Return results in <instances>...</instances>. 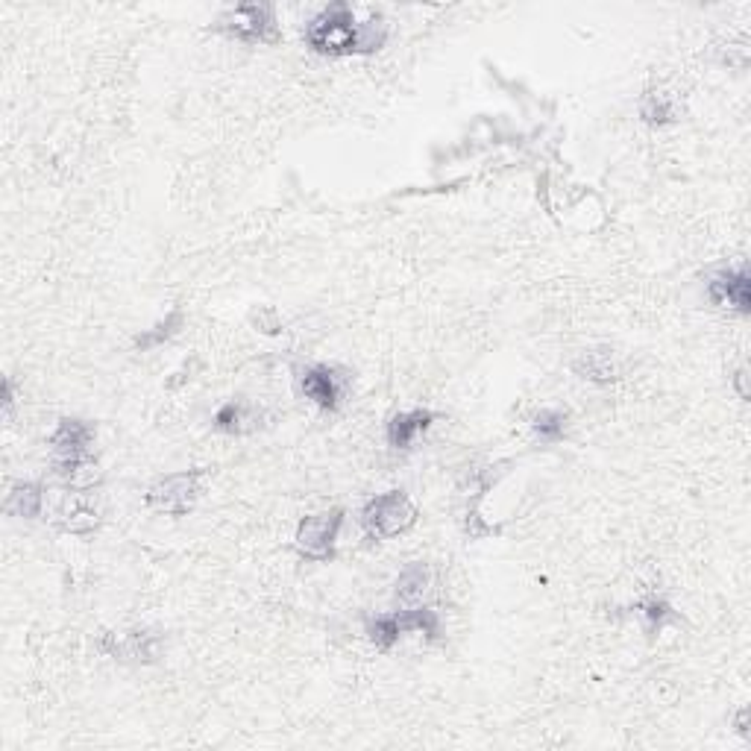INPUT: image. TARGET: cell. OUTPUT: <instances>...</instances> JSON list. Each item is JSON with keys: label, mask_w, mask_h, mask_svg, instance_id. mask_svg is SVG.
I'll list each match as a JSON object with an SVG mask.
<instances>
[{"label": "cell", "mask_w": 751, "mask_h": 751, "mask_svg": "<svg viewBox=\"0 0 751 751\" xmlns=\"http://www.w3.org/2000/svg\"><path fill=\"white\" fill-rule=\"evenodd\" d=\"M12 405H15V394H12V379L3 382V411L12 414Z\"/></svg>", "instance_id": "cell-22"}, {"label": "cell", "mask_w": 751, "mask_h": 751, "mask_svg": "<svg viewBox=\"0 0 751 751\" xmlns=\"http://www.w3.org/2000/svg\"><path fill=\"white\" fill-rule=\"evenodd\" d=\"M244 423H247V408H244V402H238V399L223 402L221 408H218V414H215V429H221L226 435L241 432Z\"/></svg>", "instance_id": "cell-20"}, {"label": "cell", "mask_w": 751, "mask_h": 751, "mask_svg": "<svg viewBox=\"0 0 751 751\" xmlns=\"http://www.w3.org/2000/svg\"><path fill=\"white\" fill-rule=\"evenodd\" d=\"M707 297L710 303L716 306H731L740 314H749L751 311V282H749V267H728V270H719L716 276H710L707 282Z\"/></svg>", "instance_id": "cell-8"}, {"label": "cell", "mask_w": 751, "mask_h": 751, "mask_svg": "<svg viewBox=\"0 0 751 751\" xmlns=\"http://www.w3.org/2000/svg\"><path fill=\"white\" fill-rule=\"evenodd\" d=\"M297 388L323 411H335L344 397V379L329 364H306L297 370Z\"/></svg>", "instance_id": "cell-7"}, {"label": "cell", "mask_w": 751, "mask_h": 751, "mask_svg": "<svg viewBox=\"0 0 751 751\" xmlns=\"http://www.w3.org/2000/svg\"><path fill=\"white\" fill-rule=\"evenodd\" d=\"M573 370L581 379H587L593 385H611V382H617L619 376H622L619 358L611 347H590V350H584L573 361Z\"/></svg>", "instance_id": "cell-10"}, {"label": "cell", "mask_w": 751, "mask_h": 751, "mask_svg": "<svg viewBox=\"0 0 751 751\" xmlns=\"http://www.w3.org/2000/svg\"><path fill=\"white\" fill-rule=\"evenodd\" d=\"M42 505H45V487L36 485V482H18L6 499V511L15 517H24V520L39 517Z\"/></svg>", "instance_id": "cell-14"}, {"label": "cell", "mask_w": 751, "mask_h": 751, "mask_svg": "<svg viewBox=\"0 0 751 751\" xmlns=\"http://www.w3.org/2000/svg\"><path fill=\"white\" fill-rule=\"evenodd\" d=\"M56 523L62 531H71V534H86V531L97 529V511L89 505V499L83 493H74L62 502L59 514H56Z\"/></svg>", "instance_id": "cell-12"}, {"label": "cell", "mask_w": 751, "mask_h": 751, "mask_svg": "<svg viewBox=\"0 0 751 751\" xmlns=\"http://www.w3.org/2000/svg\"><path fill=\"white\" fill-rule=\"evenodd\" d=\"M414 523H417V508L402 490L379 493L361 508V526L376 540L397 537L402 531L411 529Z\"/></svg>", "instance_id": "cell-3"}, {"label": "cell", "mask_w": 751, "mask_h": 751, "mask_svg": "<svg viewBox=\"0 0 751 751\" xmlns=\"http://www.w3.org/2000/svg\"><path fill=\"white\" fill-rule=\"evenodd\" d=\"M159 643L162 637L156 631H147V628H135V631H127V634H106L100 640V649L112 658H121V661H138V663H153L156 655H159Z\"/></svg>", "instance_id": "cell-9"}, {"label": "cell", "mask_w": 751, "mask_h": 751, "mask_svg": "<svg viewBox=\"0 0 751 751\" xmlns=\"http://www.w3.org/2000/svg\"><path fill=\"white\" fill-rule=\"evenodd\" d=\"M182 309H174L162 323H156L153 329H144L141 335H135V341H133V347L135 350H153V347H159V344H165L168 338H174L177 335L179 329H182Z\"/></svg>", "instance_id": "cell-18"}, {"label": "cell", "mask_w": 751, "mask_h": 751, "mask_svg": "<svg viewBox=\"0 0 751 751\" xmlns=\"http://www.w3.org/2000/svg\"><path fill=\"white\" fill-rule=\"evenodd\" d=\"M253 323L262 329V332H267V335H276L279 329H282V320L276 317V311L273 309H259V314H253Z\"/></svg>", "instance_id": "cell-21"}, {"label": "cell", "mask_w": 751, "mask_h": 751, "mask_svg": "<svg viewBox=\"0 0 751 751\" xmlns=\"http://www.w3.org/2000/svg\"><path fill=\"white\" fill-rule=\"evenodd\" d=\"M341 526H344V511L341 508H332V511H320V514H311L306 517L300 526H297V549L303 558L309 561H332L335 558V543H338V534H341Z\"/></svg>", "instance_id": "cell-6"}, {"label": "cell", "mask_w": 751, "mask_h": 751, "mask_svg": "<svg viewBox=\"0 0 751 751\" xmlns=\"http://www.w3.org/2000/svg\"><path fill=\"white\" fill-rule=\"evenodd\" d=\"M435 423V411L429 408H414V411H399L388 423V443L394 449H408L420 432H426Z\"/></svg>", "instance_id": "cell-11"}, {"label": "cell", "mask_w": 751, "mask_h": 751, "mask_svg": "<svg viewBox=\"0 0 751 751\" xmlns=\"http://www.w3.org/2000/svg\"><path fill=\"white\" fill-rule=\"evenodd\" d=\"M215 30L247 45L276 42V15H273V6L267 3H241L223 12L215 21Z\"/></svg>", "instance_id": "cell-4"}, {"label": "cell", "mask_w": 751, "mask_h": 751, "mask_svg": "<svg viewBox=\"0 0 751 751\" xmlns=\"http://www.w3.org/2000/svg\"><path fill=\"white\" fill-rule=\"evenodd\" d=\"M429 587H432V570H429V564L411 561L397 578V599L399 602H405V605H414V602H420V599L429 593Z\"/></svg>", "instance_id": "cell-13"}, {"label": "cell", "mask_w": 751, "mask_h": 751, "mask_svg": "<svg viewBox=\"0 0 751 751\" xmlns=\"http://www.w3.org/2000/svg\"><path fill=\"white\" fill-rule=\"evenodd\" d=\"M388 24L376 12L370 21L358 24L350 3H332L320 15H314L306 30V42L320 56H353V53H373L385 45Z\"/></svg>", "instance_id": "cell-1"}, {"label": "cell", "mask_w": 751, "mask_h": 751, "mask_svg": "<svg viewBox=\"0 0 751 751\" xmlns=\"http://www.w3.org/2000/svg\"><path fill=\"white\" fill-rule=\"evenodd\" d=\"M637 611L643 614V619H646V625H649V631H652V634H658L666 622H675L672 605H669L666 599H661V596H655V593H652V596H646L643 602H637Z\"/></svg>", "instance_id": "cell-19"}, {"label": "cell", "mask_w": 751, "mask_h": 751, "mask_svg": "<svg viewBox=\"0 0 751 751\" xmlns=\"http://www.w3.org/2000/svg\"><path fill=\"white\" fill-rule=\"evenodd\" d=\"M531 429L543 443H558L570 429V414L561 408H540L531 420Z\"/></svg>", "instance_id": "cell-17"}, {"label": "cell", "mask_w": 751, "mask_h": 751, "mask_svg": "<svg viewBox=\"0 0 751 751\" xmlns=\"http://www.w3.org/2000/svg\"><path fill=\"white\" fill-rule=\"evenodd\" d=\"M402 634H405V625H402L399 611L397 614H382V617L367 619V637L379 652H391Z\"/></svg>", "instance_id": "cell-15"}, {"label": "cell", "mask_w": 751, "mask_h": 751, "mask_svg": "<svg viewBox=\"0 0 751 751\" xmlns=\"http://www.w3.org/2000/svg\"><path fill=\"white\" fill-rule=\"evenodd\" d=\"M91 446L94 429L80 417H62L56 432L50 435V455L53 467L62 479H77L86 467H91Z\"/></svg>", "instance_id": "cell-2"}, {"label": "cell", "mask_w": 751, "mask_h": 751, "mask_svg": "<svg viewBox=\"0 0 751 751\" xmlns=\"http://www.w3.org/2000/svg\"><path fill=\"white\" fill-rule=\"evenodd\" d=\"M200 479H203L200 467L171 473L147 490V505L171 517H185L200 499Z\"/></svg>", "instance_id": "cell-5"}, {"label": "cell", "mask_w": 751, "mask_h": 751, "mask_svg": "<svg viewBox=\"0 0 751 751\" xmlns=\"http://www.w3.org/2000/svg\"><path fill=\"white\" fill-rule=\"evenodd\" d=\"M734 382H737V391H740V399H749V391H746V367L734 376Z\"/></svg>", "instance_id": "cell-23"}, {"label": "cell", "mask_w": 751, "mask_h": 751, "mask_svg": "<svg viewBox=\"0 0 751 751\" xmlns=\"http://www.w3.org/2000/svg\"><path fill=\"white\" fill-rule=\"evenodd\" d=\"M640 115H643V121L652 124V127H666V124L678 121V103H675V97L666 94V91H649V94L643 97Z\"/></svg>", "instance_id": "cell-16"}]
</instances>
